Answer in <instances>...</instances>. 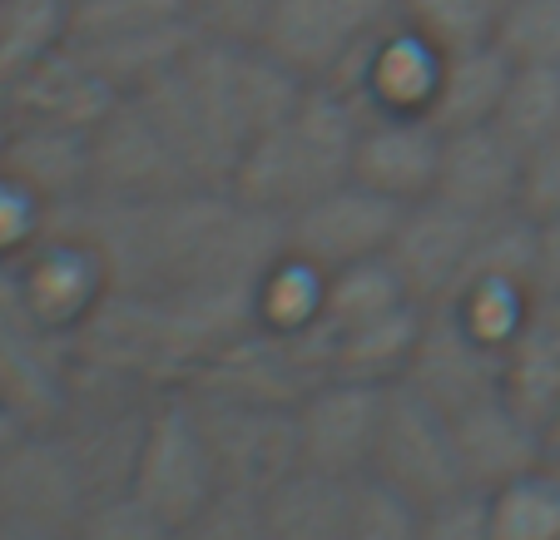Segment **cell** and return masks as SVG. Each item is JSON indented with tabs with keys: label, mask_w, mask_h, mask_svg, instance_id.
Segmentation results:
<instances>
[{
	"label": "cell",
	"mask_w": 560,
	"mask_h": 540,
	"mask_svg": "<svg viewBox=\"0 0 560 540\" xmlns=\"http://www.w3.org/2000/svg\"><path fill=\"white\" fill-rule=\"evenodd\" d=\"M0 540H74V530H45V526H0Z\"/></svg>",
	"instance_id": "f35d334b"
},
{
	"label": "cell",
	"mask_w": 560,
	"mask_h": 540,
	"mask_svg": "<svg viewBox=\"0 0 560 540\" xmlns=\"http://www.w3.org/2000/svg\"><path fill=\"white\" fill-rule=\"evenodd\" d=\"M74 338L45 328L21 297L11 263H0V407L25 426H50L70 397Z\"/></svg>",
	"instance_id": "52a82bcc"
},
{
	"label": "cell",
	"mask_w": 560,
	"mask_h": 540,
	"mask_svg": "<svg viewBox=\"0 0 560 540\" xmlns=\"http://www.w3.org/2000/svg\"><path fill=\"white\" fill-rule=\"evenodd\" d=\"M412 303L402 287V278L392 273L387 258H368V263H352L342 273H328V303H323V322H317V338H332V332H348L358 322H372L392 307Z\"/></svg>",
	"instance_id": "4316f807"
},
{
	"label": "cell",
	"mask_w": 560,
	"mask_h": 540,
	"mask_svg": "<svg viewBox=\"0 0 560 540\" xmlns=\"http://www.w3.org/2000/svg\"><path fill=\"white\" fill-rule=\"evenodd\" d=\"M452 432H456V456H462L466 486L481 491V496L516 481L521 471L546 467V446H540L536 422H526L501 392L462 407L452 416Z\"/></svg>",
	"instance_id": "d6986e66"
},
{
	"label": "cell",
	"mask_w": 560,
	"mask_h": 540,
	"mask_svg": "<svg viewBox=\"0 0 560 540\" xmlns=\"http://www.w3.org/2000/svg\"><path fill=\"white\" fill-rule=\"evenodd\" d=\"M382 402H387L382 381L323 377L317 387H307L293 407L298 467L332 481L368 477L377 426H382Z\"/></svg>",
	"instance_id": "ba28073f"
},
{
	"label": "cell",
	"mask_w": 560,
	"mask_h": 540,
	"mask_svg": "<svg viewBox=\"0 0 560 540\" xmlns=\"http://www.w3.org/2000/svg\"><path fill=\"white\" fill-rule=\"evenodd\" d=\"M540 446H546V461H560V402L550 407V416L540 422Z\"/></svg>",
	"instance_id": "ab89813d"
},
{
	"label": "cell",
	"mask_w": 560,
	"mask_h": 540,
	"mask_svg": "<svg viewBox=\"0 0 560 540\" xmlns=\"http://www.w3.org/2000/svg\"><path fill=\"white\" fill-rule=\"evenodd\" d=\"M74 540H179V526L149 510L135 491H125V496L90 501Z\"/></svg>",
	"instance_id": "1f68e13d"
},
{
	"label": "cell",
	"mask_w": 560,
	"mask_h": 540,
	"mask_svg": "<svg viewBox=\"0 0 560 540\" xmlns=\"http://www.w3.org/2000/svg\"><path fill=\"white\" fill-rule=\"evenodd\" d=\"M481 223L487 219L462 213L442 199L407 203L402 219H397V234H392L382 258L392 263V273L402 278L412 303L432 307L456 287V278H462L466 258H471V248H476Z\"/></svg>",
	"instance_id": "5bb4252c"
},
{
	"label": "cell",
	"mask_w": 560,
	"mask_h": 540,
	"mask_svg": "<svg viewBox=\"0 0 560 540\" xmlns=\"http://www.w3.org/2000/svg\"><path fill=\"white\" fill-rule=\"evenodd\" d=\"M21 297L55 332H80L109 297V263L85 234L50 223L45 238L11 263Z\"/></svg>",
	"instance_id": "8fae6325"
},
{
	"label": "cell",
	"mask_w": 560,
	"mask_h": 540,
	"mask_svg": "<svg viewBox=\"0 0 560 540\" xmlns=\"http://www.w3.org/2000/svg\"><path fill=\"white\" fill-rule=\"evenodd\" d=\"M506 80H511V60L497 50V40L466 45V50H446L442 95H436L432 125L436 129L491 125L501 95H506Z\"/></svg>",
	"instance_id": "cb8c5ba5"
},
{
	"label": "cell",
	"mask_w": 560,
	"mask_h": 540,
	"mask_svg": "<svg viewBox=\"0 0 560 540\" xmlns=\"http://www.w3.org/2000/svg\"><path fill=\"white\" fill-rule=\"evenodd\" d=\"M45 228H50V203L25 189L21 179L0 174V263L31 254L45 238Z\"/></svg>",
	"instance_id": "d6a6232c"
},
{
	"label": "cell",
	"mask_w": 560,
	"mask_h": 540,
	"mask_svg": "<svg viewBox=\"0 0 560 540\" xmlns=\"http://www.w3.org/2000/svg\"><path fill=\"white\" fill-rule=\"evenodd\" d=\"M422 536V506L397 496L392 486L372 477L352 481V510H348V540H417Z\"/></svg>",
	"instance_id": "4dcf8cb0"
},
{
	"label": "cell",
	"mask_w": 560,
	"mask_h": 540,
	"mask_svg": "<svg viewBox=\"0 0 560 540\" xmlns=\"http://www.w3.org/2000/svg\"><path fill=\"white\" fill-rule=\"evenodd\" d=\"M0 99H5V115L11 119H55V125L95 129L115 109L119 95L100 80L95 64L65 40L50 60H40L31 74H21Z\"/></svg>",
	"instance_id": "ffe728a7"
},
{
	"label": "cell",
	"mask_w": 560,
	"mask_h": 540,
	"mask_svg": "<svg viewBox=\"0 0 560 540\" xmlns=\"http://www.w3.org/2000/svg\"><path fill=\"white\" fill-rule=\"evenodd\" d=\"M65 5H85V0H65Z\"/></svg>",
	"instance_id": "b9f144b4"
},
{
	"label": "cell",
	"mask_w": 560,
	"mask_h": 540,
	"mask_svg": "<svg viewBox=\"0 0 560 540\" xmlns=\"http://www.w3.org/2000/svg\"><path fill=\"white\" fill-rule=\"evenodd\" d=\"M491 540H560V477L556 467L521 471L516 481L487 491Z\"/></svg>",
	"instance_id": "484cf974"
},
{
	"label": "cell",
	"mask_w": 560,
	"mask_h": 540,
	"mask_svg": "<svg viewBox=\"0 0 560 540\" xmlns=\"http://www.w3.org/2000/svg\"><path fill=\"white\" fill-rule=\"evenodd\" d=\"M501 377H506V357L501 352L476 342L446 307H427L422 338H417V352L402 372V381L412 392H422L432 407L456 416L462 407L481 402V397H497Z\"/></svg>",
	"instance_id": "9a60e30c"
},
{
	"label": "cell",
	"mask_w": 560,
	"mask_h": 540,
	"mask_svg": "<svg viewBox=\"0 0 560 540\" xmlns=\"http://www.w3.org/2000/svg\"><path fill=\"white\" fill-rule=\"evenodd\" d=\"M258 501H264V540H348L352 481L293 471Z\"/></svg>",
	"instance_id": "7402d4cb"
},
{
	"label": "cell",
	"mask_w": 560,
	"mask_h": 540,
	"mask_svg": "<svg viewBox=\"0 0 560 540\" xmlns=\"http://www.w3.org/2000/svg\"><path fill=\"white\" fill-rule=\"evenodd\" d=\"M129 491H135L149 510H159L164 520H174V526L194 520L223 491L219 461H213L209 436H203V426H199V416H194L184 387L159 392L154 407H149L144 446H139Z\"/></svg>",
	"instance_id": "5b68a950"
},
{
	"label": "cell",
	"mask_w": 560,
	"mask_h": 540,
	"mask_svg": "<svg viewBox=\"0 0 560 540\" xmlns=\"http://www.w3.org/2000/svg\"><path fill=\"white\" fill-rule=\"evenodd\" d=\"M427 307L422 303H402L382 313L372 322H358L348 332H332V338H317L323 348V362H328V377H358V381H402L407 362L417 352V338H422Z\"/></svg>",
	"instance_id": "44dd1931"
},
{
	"label": "cell",
	"mask_w": 560,
	"mask_h": 540,
	"mask_svg": "<svg viewBox=\"0 0 560 540\" xmlns=\"http://www.w3.org/2000/svg\"><path fill=\"white\" fill-rule=\"evenodd\" d=\"M0 174L21 179L45 203L65 209L90 193V129L55 119H11L0 125Z\"/></svg>",
	"instance_id": "ac0fdd59"
},
{
	"label": "cell",
	"mask_w": 560,
	"mask_h": 540,
	"mask_svg": "<svg viewBox=\"0 0 560 540\" xmlns=\"http://www.w3.org/2000/svg\"><path fill=\"white\" fill-rule=\"evenodd\" d=\"M184 397H189L194 416H199L203 436H209V451L219 461L223 486L264 496L283 477L303 471L298 467L293 407L223 397V392H203V387H184Z\"/></svg>",
	"instance_id": "8992f818"
},
{
	"label": "cell",
	"mask_w": 560,
	"mask_h": 540,
	"mask_svg": "<svg viewBox=\"0 0 560 540\" xmlns=\"http://www.w3.org/2000/svg\"><path fill=\"white\" fill-rule=\"evenodd\" d=\"M368 477L382 481V486H392L397 496H407L422 510L471 491L462 477L452 416H446L442 407L427 402L422 392H412L407 381H392L387 387Z\"/></svg>",
	"instance_id": "3957f363"
},
{
	"label": "cell",
	"mask_w": 560,
	"mask_h": 540,
	"mask_svg": "<svg viewBox=\"0 0 560 540\" xmlns=\"http://www.w3.org/2000/svg\"><path fill=\"white\" fill-rule=\"evenodd\" d=\"M323 303H328V273L288 244L254 283V322L283 338H307L323 322Z\"/></svg>",
	"instance_id": "603a6c76"
},
{
	"label": "cell",
	"mask_w": 560,
	"mask_h": 540,
	"mask_svg": "<svg viewBox=\"0 0 560 540\" xmlns=\"http://www.w3.org/2000/svg\"><path fill=\"white\" fill-rule=\"evenodd\" d=\"M436 164H442V129L432 119H392V115L362 119L358 154H352V179L362 189L407 209V203L432 199Z\"/></svg>",
	"instance_id": "e0dca14e"
},
{
	"label": "cell",
	"mask_w": 560,
	"mask_h": 540,
	"mask_svg": "<svg viewBox=\"0 0 560 540\" xmlns=\"http://www.w3.org/2000/svg\"><path fill=\"white\" fill-rule=\"evenodd\" d=\"M536 293L540 303H560V213L536 219Z\"/></svg>",
	"instance_id": "74e56055"
},
{
	"label": "cell",
	"mask_w": 560,
	"mask_h": 540,
	"mask_svg": "<svg viewBox=\"0 0 560 540\" xmlns=\"http://www.w3.org/2000/svg\"><path fill=\"white\" fill-rule=\"evenodd\" d=\"M90 491L50 426H25L0 456V526L80 530Z\"/></svg>",
	"instance_id": "7c38bea8"
},
{
	"label": "cell",
	"mask_w": 560,
	"mask_h": 540,
	"mask_svg": "<svg viewBox=\"0 0 560 540\" xmlns=\"http://www.w3.org/2000/svg\"><path fill=\"white\" fill-rule=\"evenodd\" d=\"M491 40L511 64H560V0H506Z\"/></svg>",
	"instance_id": "f546056e"
},
{
	"label": "cell",
	"mask_w": 560,
	"mask_h": 540,
	"mask_svg": "<svg viewBox=\"0 0 560 540\" xmlns=\"http://www.w3.org/2000/svg\"><path fill=\"white\" fill-rule=\"evenodd\" d=\"M521 154L497 125L442 129V164H436L432 199L452 203L476 219H501L521 209Z\"/></svg>",
	"instance_id": "2e32d148"
},
{
	"label": "cell",
	"mask_w": 560,
	"mask_h": 540,
	"mask_svg": "<svg viewBox=\"0 0 560 540\" xmlns=\"http://www.w3.org/2000/svg\"><path fill=\"white\" fill-rule=\"evenodd\" d=\"M303 95V80L273 60L258 40L199 35L164 74L135 99L170 139L199 189H229L244 149Z\"/></svg>",
	"instance_id": "6da1fadb"
},
{
	"label": "cell",
	"mask_w": 560,
	"mask_h": 540,
	"mask_svg": "<svg viewBox=\"0 0 560 540\" xmlns=\"http://www.w3.org/2000/svg\"><path fill=\"white\" fill-rule=\"evenodd\" d=\"M70 40L65 0H0V95Z\"/></svg>",
	"instance_id": "d4e9b609"
},
{
	"label": "cell",
	"mask_w": 560,
	"mask_h": 540,
	"mask_svg": "<svg viewBox=\"0 0 560 540\" xmlns=\"http://www.w3.org/2000/svg\"><path fill=\"white\" fill-rule=\"evenodd\" d=\"M521 213L526 219L560 213V129L550 139H540L521 164Z\"/></svg>",
	"instance_id": "d590c367"
},
{
	"label": "cell",
	"mask_w": 560,
	"mask_h": 540,
	"mask_svg": "<svg viewBox=\"0 0 560 540\" xmlns=\"http://www.w3.org/2000/svg\"><path fill=\"white\" fill-rule=\"evenodd\" d=\"M179 540H264V501L223 486L199 516L184 520Z\"/></svg>",
	"instance_id": "836d02e7"
},
{
	"label": "cell",
	"mask_w": 560,
	"mask_h": 540,
	"mask_svg": "<svg viewBox=\"0 0 560 540\" xmlns=\"http://www.w3.org/2000/svg\"><path fill=\"white\" fill-rule=\"evenodd\" d=\"M199 189L170 139L144 115L135 95H119L115 109L90 129V193L95 199H164Z\"/></svg>",
	"instance_id": "30bf717a"
},
{
	"label": "cell",
	"mask_w": 560,
	"mask_h": 540,
	"mask_svg": "<svg viewBox=\"0 0 560 540\" xmlns=\"http://www.w3.org/2000/svg\"><path fill=\"white\" fill-rule=\"evenodd\" d=\"M491 125L521 154H530L540 139L556 134L560 129V64H511L506 95H501Z\"/></svg>",
	"instance_id": "83f0119b"
},
{
	"label": "cell",
	"mask_w": 560,
	"mask_h": 540,
	"mask_svg": "<svg viewBox=\"0 0 560 540\" xmlns=\"http://www.w3.org/2000/svg\"><path fill=\"white\" fill-rule=\"evenodd\" d=\"M362 109L332 85H303V95L244 149L229 189L258 213L293 219L313 199L352 179Z\"/></svg>",
	"instance_id": "7a4b0ae2"
},
{
	"label": "cell",
	"mask_w": 560,
	"mask_h": 540,
	"mask_svg": "<svg viewBox=\"0 0 560 540\" xmlns=\"http://www.w3.org/2000/svg\"><path fill=\"white\" fill-rule=\"evenodd\" d=\"M397 15V0H278L258 45L303 85H332Z\"/></svg>",
	"instance_id": "277c9868"
},
{
	"label": "cell",
	"mask_w": 560,
	"mask_h": 540,
	"mask_svg": "<svg viewBox=\"0 0 560 540\" xmlns=\"http://www.w3.org/2000/svg\"><path fill=\"white\" fill-rule=\"evenodd\" d=\"M21 432H25V422H21V416H15V412H5V407H0V456H5V446H11Z\"/></svg>",
	"instance_id": "60d3db41"
},
{
	"label": "cell",
	"mask_w": 560,
	"mask_h": 540,
	"mask_svg": "<svg viewBox=\"0 0 560 540\" xmlns=\"http://www.w3.org/2000/svg\"><path fill=\"white\" fill-rule=\"evenodd\" d=\"M550 467H556V477H560V461H550Z\"/></svg>",
	"instance_id": "7bdbcfd3"
},
{
	"label": "cell",
	"mask_w": 560,
	"mask_h": 540,
	"mask_svg": "<svg viewBox=\"0 0 560 540\" xmlns=\"http://www.w3.org/2000/svg\"><path fill=\"white\" fill-rule=\"evenodd\" d=\"M442 70H446L442 45L397 15V21L332 80V90H342V95L362 109V119H372V115L432 119L436 95H442Z\"/></svg>",
	"instance_id": "9c48e42d"
},
{
	"label": "cell",
	"mask_w": 560,
	"mask_h": 540,
	"mask_svg": "<svg viewBox=\"0 0 560 540\" xmlns=\"http://www.w3.org/2000/svg\"><path fill=\"white\" fill-rule=\"evenodd\" d=\"M402 203L382 199V193L362 189L358 179L328 189L323 199H313L307 209H298L293 219H283V244L293 254H303L307 263H317L323 273H342L352 263L382 258L397 234Z\"/></svg>",
	"instance_id": "4fadbf2b"
},
{
	"label": "cell",
	"mask_w": 560,
	"mask_h": 540,
	"mask_svg": "<svg viewBox=\"0 0 560 540\" xmlns=\"http://www.w3.org/2000/svg\"><path fill=\"white\" fill-rule=\"evenodd\" d=\"M189 21L199 35H219V40H258L273 15L278 0H184Z\"/></svg>",
	"instance_id": "e575fe53"
},
{
	"label": "cell",
	"mask_w": 560,
	"mask_h": 540,
	"mask_svg": "<svg viewBox=\"0 0 560 540\" xmlns=\"http://www.w3.org/2000/svg\"><path fill=\"white\" fill-rule=\"evenodd\" d=\"M417 540H491L487 496L481 491H462V496L442 501V506H427Z\"/></svg>",
	"instance_id": "8d00e7d4"
},
{
	"label": "cell",
	"mask_w": 560,
	"mask_h": 540,
	"mask_svg": "<svg viewBox=\"0 0 560 540\" xmlns=\"http://www.w3.org/2000/svg\"><path fill=\"white\" fill-rule=\"evenodd\" d=\"M407 25L432 35L442 50H466V45H487L497 35V21L506 0H397Z\"/></svg>",
	"instance_id": "f1b7e54d"
}]
</instances>
